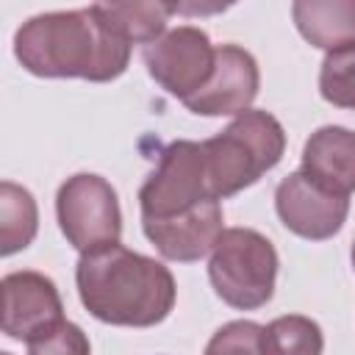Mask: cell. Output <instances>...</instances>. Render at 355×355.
<instances>
[{"mask_svg": "<svg viewBox=\"0 0 355 355\" xmlns=\"http://www.w3.org/2000/svg\"><path fill=\"white\" fill-rule=\"evenodd\" d=\"M300 172L324 189L349 197L355 191V130L341 125H324L313 130L302 147Z\"/></svg>", "mask_w": 355, "mask_h": 355, "instance_id": "cell-12", "label": "cell"}, {"mask_svg": "<svg viewBox=\"0 0 355 355\" xmlns=\"http://www.w3.org/2000/svg\"><path fill=\"white\" fill-rule=\"evenodd\" d=\"M275 211L294 236L308 241H324L344 227L349 214V197L324 189L322 183L297 169L277 183Z\"/></svg>", "mask_w": 355, "mask_h": 355, "instance_id": "cell-8", "label": "cell"}, {"mask_svg": "<svg viewBox=\"0 0 355 355\" xmlns=\"http://www.w3.org/2000/svg\"><path fill=\"white\" fill-rule=\"evenodd\" d=\"M75 283L83 308L116 327H153L172 313L178 297L169 266L119 241L80 252Z\"/></svg>", "mask_w": 355, "mask_h": 355, "instance_id": "cell-1", "label": "cell"}, {"mask_svg": "<svg viewBox=\"0 0 355 355\" xmlns=\"http://www.w3.org/2000/svg\"><path fill=\"white\" fill-rule=\"evenodd\" d=\"M205 355H266L263 324L250 319H236L222 324L205 344Z\"/></svg>", "mask_w": 355, "mask_h": 355, "instance_id": "cell-18", "label": "cell"}, {"mask_svg": "<svg viewBox=\"0 0 355 355\" xmlns=\"http://www.w3.org/2000/svg\"><path fill=\"white\" fill-rule=\"evenodd\" d=\"M3 288V333L14 341H36L64 322V302L55 283L42 272H8Z\"/></svg>", "mask_w": 355, "mask_h": 355, "instance_id": "cell-9", "label": "cell"}, {"mask_svg": "<svg viewBox=\"0 0 355 355\" xmlns=\"http://www.w3.org/2000/svg\"><path fill=\"white\" fill-rule=\"evenodd\" d=\"M263 349L266 355H322L324 336L311 316L288 313L263 327Z\"/></svg>", "mask_w": 355, "mask_h": 355, "instance_id": "cell-16", "label": "cell"}, {"mask_svg": "<svg viewBox=\"0 0 355 355\" xmlns=\"http://www.w3.org/2000/svg\"><path fill=\"white\" fill-rule=\"evenodd\" d=\"M144 236L166 261L191 263L211 255L216 239L225 230V214L219 200H208L200 208L166 222H144Z\"/></svg>", "mask_w": 355, "mask_h": 355, "instance_id": "cell-11", "label": "cell"}, {"mask_svg": "<svg viewBox=\"0 0 355 355\" xmlns=\"http://www.w3.org/2000/svg\"><path fill=\"white\" fill-rule=\"evenodd\" d=\"M208 180L216 200L233 197L275 169L286 153L283 125L269 114L250 108L222 133L202 141Z\"/></svg>", "mask_w": 355, "mask_h": 355, "instance_id": "cell-3", "label": "cell"}, {"mask_svg": "<svg viewBox=\"0 0 355 355\" xmlns=\"http://www.w3.org/2000/svg\"><path fill=\"white\" fill-rule=\"evenodd\" d=\"M277 266V250L263 233L225 227L208 258V280L225 305L255 311L272 300Z\"/></svg>", "mask_w": 355, "mask_h": 355, "instance_id": "cell-4", "label": "cell"}, {"mask_svg": "<svg viewBox=\"0 0 355 355\" xmlns=\"http://www.w3.org/2000/svg\"><path fill=\"white\" fill-rule=\"evenodd\" d=\"M258 86H261V72L252 53L239 44H219L214 75L183 105L200 116H230V114L239 116L250 111L252 100L258 97Z\"/></svg>", "mask_w": 355, "mask_h": 355, "instance_id": "cell-10", "label": "cell"}, {"mask_svg": "<svg viewBox=\"0 0 355 355\" xmlns=\"http://www.w3.org/2000/svg\"><path fill=\"white\" fill-rule=\"evenodd\" d=\"M300 36L319 50H338L355 42V0H297L291 6Z\"/></svg>", "mask_w": 355, "mask_h": 355, "instance_id": "cell-13", "label": "cell"}, {"mask_svg": "<svg viewBox=\"0 0 355 355\" xmlns=\"http://www.w3.org/2000/svg\"><path fill=\"white\" fill-rule=\"evenodd\" d=\"M319 94L336 108L355 111V42L324 53L319 67Z\"/></svg>", "mask_w": 355, "mask_h": 355, "instance_id": "cell-17", "label": "cell"}, {"mask_svg": "<svg viewBox=\"0 0 355 355\" xmlns=\"http://www.w3.org/2000/svg\"><path fill=\"white\" fill-rule=\"evenodd\" d=\"M144 64L166 94L186 103L214 75L216 47L202 28L178 25L144 47Z\"/></svg>", "mask_w": 355, "mask_h": 355, "instance_id": "cell-7", "label": "cell"}, {"mask_svg": "<svg viewBox=\"0 0 355 355\" xmlns=\"http://www.w3.org/2000/svg\"><path fill=\"white\" fill-rule=\"evenodd\" d=\"M58 227L80 252L116 244L122 236V211L114 186L92 172H78L58 186L55 194Z\"/></svg>", "mask_w": 355, "mask_h": 355, "instance_id": "cell-6", "label": "cell"}, {"mask_svg": "<svg viewBox=\"0 0 355 355\" xmlns=\"http://www.w3.org/2000/svg\"><path fill=\"white\" fill-rule=\"evenodd\" d=\"M0 355H11V352H0Z\"/></svg>", "mask_w": 355, "mask_h": 355, "instance_id": "cell-21", "label": "cell"}, {"mask_svg": "<svg viewBox=\"0 0 355 355\" xmlns=\"http://www.w3.org/2000/svg\"><path fill=\"white\" fill-rule=\"evenodd\" d=\"M14 58L36 78H83L108 83L128 69L130 44L114 36L94 8L47 11L19 25Z\"/></svg>", "mask_w": 355, "mask_h": 355, "instance_id": "cell-2", "label": "cell"}, {"mask_svg": "<svg viewBox=\"0 0 355 355\" xmlns=\"http://www.w3.org/2000/svg\"><path fill=\"white\" fill-rule=\"evenodd\" d=\"M92 8L100 22L130 47L161 39L169 17L175 14L172 3H94Z\"/></svg>", "mask_w": 355, "mask_h": 355, "instance_id": "cell-14", "label": "cell"}, {"mask_svg": "<svg viewBox=\"0 0 355 355\" xmlns=\"http://www.w3.org/2000/svg\"><path fill=\"white\" fill-rule=\"evenodd\" d=\"M208 200L216 197L211 191L202 141L178 139L161 150L158 166L147 175L139 189L141 225L175 219L200 208Z\"/></svg>", "mask_w": 355, "mask_h": 355, "instance_id": "cell-5", "label": "cell"}, {"mask_svg": "<svg viewBox=\"0 0 355 355\" xmlns=\"http://www.w3.org/2000/svg\"><path fill=\"white\" fill-rule=\"evenodd\" d=\"M39 230V208L25 186L0 183V252L14 255L25 250Z\"/></svg>", "mask_w": 355, "mask_h": 355, "instance_id": "cell-15", "label": "cell"}, {"mask_svg": "<svg viewBox=\"0 0 355 355\" xmlns=\"http://www.w3.org/2000/svg\"><path fill=\"white\" fill-rule=\"evenodd\" d=\"M28 355H92L89 336L75 322H61L47 336L28 344Z\"/></svg>", "mask_w": 355, "mask_h": 355, "instance_id": "cell-19", "label": "cell"}, {"mask_svg": "<svg viewBox=\"0 0 355 355\" xmlns=\"http://www.w3.org/2000/svg\"><path fill=\"white\" fill-rule=\"evenodd\" d=\"M352 269H355V241H352Z\"/></svg>", "mask_w": 355, "mask_h": 355, "instance_id": "cell-20", "label": "cell"}]
</instances>
